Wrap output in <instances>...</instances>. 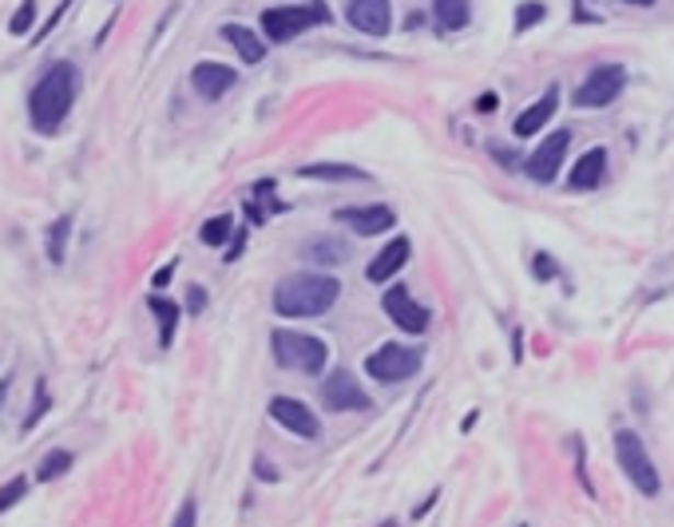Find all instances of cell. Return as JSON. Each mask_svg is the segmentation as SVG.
<instances>
[{"label":"cell","mask_w":674,"mask_h":527,"mask_svg":"<svg viewBox=\"0 0 674 527\" xmlns=\"http://www.w3.org/2000/svg\"><path fill=\"white\" fill-rule=\"evenodd\" d=\"M76 95H80V72H76V64H68V60L53 64V68L36 80V88L28 92L32 127L41 135H53L56 127L68 119V112L76 107Z\"/></svg>","instance_id":"6da1fadb"},{"label":"cell","mask_w":674,"mask_h":527,"mask_svg":"<svg viewBox=\"0 0 674 527\" xmlns=\"http://www.w3.org/2000/svg\"><path fill=\"white\" fill-rule=\"evenodd\" d=\"M338 294H342L338 278H330L322 270L318 274H290L274 290V310L282 318H322L325 310H333Z\"/></svg>","instance_id":"7a4b0ae2"},{"label":"cell","mask_w":674,"mask_h":527,"mask_svg":"<svg viewBox=\"0 0 674 527\" xmlns=\"http://www.w3.org/2000/svg\"><path fill=\"white\" fill-rule=\"evenodd\" d=\"M270 350H274V362L282 369L310 373V377H318L325 369V362H330V345L301 330H274L270 333Z\"/></svg>","instance_id":"3957f363"},{"label":"cell","mask_w":674,"mask_h":527,"mask_svg":"<svg viewBox=\"0 0 674 527\" xmlns=\"http://www.w3.org/2000/svg\"><path fill=\"white\" fill-rule=\"evenodd\" d=\"M313 24H330V9L325 0H310V4H274V9L262 12V32L266 41L286 44L301 32H310Z\"/></svg>","instance_id":"277c9868"},{"label":"cell","mask_w":674,"mask_h":527,"mask_svg":"<svg viewBox=\"0 0 674 527\" xmlns=\"http://www.w3.org/2000/svg\"><path fill=\"white\" fill-rule=\"evenodd\" d=\"M615 456H619V468L627 472V480H631L643 496H659L663 480H659V468H654L651 452H647V445L639 440V433L619 428V433H615Z\"/></svg>","instance_id":"5b68a950"},{"label":"cell","mask_w":674,"mask_h":527,"mask_svg":"<svg viewBox=\"0 0 674 527\" xmlns=\"http://www.w3.org/2000/svg\"><path fill=\"white\" fill-rule=\"evenodd\" d=\"M416 369H421V350L401 345V342H385L381 350H374L369 357H365V373H369L374 381H385V385L409 381Z\"/></svg>","instance_id":"8992f818"},{"label":"cell","mask_w":674,"mask_h":527,"mask_svg":"<svg viewBox=\"0 0 674 527\" xmlns=\"http://www.w3.org/2000/svg\"><path fill=\"white\" fill-rule=\"evenodd\" d=\"M622 88H627V68L622 64H599L575 88V107H607L619 100Z\"/></svg>","instance_id":"52a82bcc"},{"label":"cell","mask_w":674,"mask_h":527,"mask_svg":"<svg viewBox=\"0 0 674 527\" xmlns=\"http://www.w3.org/2000/svg\"><path fill=\"white\" fill-rule=\"evenodd\" d=\"M322 404L330 409V413H365V409H374V397L357 385L353 373L333 369L322 381Z\"/></svg>","instance_id":"ba28073f"},{"label":"cell","mask_w":674,"mask_h":527,"mask_svg":"<svg viewBox=\"0 0 674 527\" xmlns=\"http://www.w3.org/2000/svg\"><path fill=\"white\" fill-rule=\"evenodd\" d=\"M381 310H385V318H393V325L404 333H425L429 330V310L425 306H416L409 286H389L381 298Z\"/></svg>","instance_id":"9c48e42d"},{"label":"cell","mask_w":674,"mask_h":527,"mask_svg":"<svg viewBox=\"0 0 674 527\" xmlns=\"http://www.w3.org/2000/svg\"><path fill=\"white\" fill-rule=\"evenodd\" d=\"M345 21L365 36H385L393 28V0H345Z\"/></svg>","instance_id":"30bf717a"},{"label":"cell","mask_w":674,"mask_h":527,"mask_svg":"<svg viewBox=\"0 0 674 527\" xmlns=\"http://www.w3.org/2000/svg\"><path fill=\"white\" fill-rule=\"evenodd\" d=\"M270 416H274L286 433L301 436V440H318V436H322L318 413H310V404L294 401V397H274V401H270Z\"/></svg>","instance_id":"8fae6325"},{"label":"cell","mask_w":674,"mask_h":527,"mask_svg":"<svg viewBox=\"0 0 674 527\" xmlns=\"http://www.w3.org/2000/svg\"><path fill=\"white\" fill-rule=\"evenodd\" d=\"M568 147H571V131H551L548 139L532 151L528 175L536 179V183H551V179L560 175L563 159H568Z\"/></svg>","instance_id":"7c38bea8"},{"label":"cell","mask_w":674,"mask_h":527,"mask_svg":"<svg viewBox=\"0 0 674 527\" xmlns=\"http://www.w3.org/2000/svg\"><path fill=\"white\" fill-rule=\"evenodd\" d=\"M333 218H338V222H345L353 234H362V238L385 234V230L397 222V215L385 207V203H374V207H342V210H333Z\"/></svg>","instance_id":"4fadbf2b"},{"label":"cell","mask_w":674,"mask_h":527,"mask_svg":"<svg viewBox=\"0 0 674 527\" xmlns=\"http://www.w3.org/2000/svg\"><path fill=\"white\" fill-rule=\"evenodd\" d=\"M191 83H195V92L203 95V100H222V95L239 83V72L227 68V64H218V60H203V64H195Z\"/></svg>","instance_id":"5bb4252c"},{"label":"cell","mask_w":674,"mask_h":527,"mask_svg":"<svg viewBox=\"0 0 674 527\" xmlns=\"http://www.w3.org/2000/svg\"><path fill=\"white\" fill-rule=\"evenodd\" d=\"M409 250H413V247H409V238H393V242H389V247H385L381 254H377V259L365 266V278L377 282V286H385L389 278H397V270L409 262Z\"/></svg>","instance_id":"9a60e30c"},{"label":"cell","mask_w":674,"mask_h":527,"mask_svg":"<svg viewBox=\"0 0 674 527\" xmlns=\"http://www.w3.org/2000/svg\"><path fill=\"white\" fill-rule=\"evenodd\" d=\"M603 171H607V151H603V147H592V151H583V156L575 159L568 186L571 191H595V186L603 183Z\"/></svg>","instance_id":"2e32d148"},{"label":"cell","mask_w":674,"mask_h":527,"mask_svg":"<svg viewBox=\"0 0 674 527\" xmlns=\"http://www.w3.org/2000/svg\"><path fill=\"white\" fill-rule=\"evenodd\" d=\"M556 107H560V88H548V92L539 95L528 112H519V119H516V135H519V139H532L536 131H544V124H551Z\"/></svg>","instance_id":"e0dca14e"},{"label":"cell","mask_w":674,"mask_h":527,"mask_svg":"<svg viewBox=\"0 0 674 527\" xmlns=\"http://www.w3.org/2000/svg\"><path fill=\"white\" fill-rule=\"evenodd\" d=\"M301 259L313 262V266H322V270L342 266V262L350 259V242H345V238H333V234H318L301 247Z\"/></svg>","instance_id":"ac0fdd59"},{"label":"cell","mask_w":674,"mask_h":527,"mask_svg":"<svg viewBox=\"0 0 674 527\" xmlns=\"http://www.w3.org/2000/svg\"><path fill=\"white\" fill-rule=\"evenodd\" d=\"M222 36L235 44V53L242 56V64H262L266 60V44H262L259 32L247 28V24H222Z\"/></svg>","instance_id":"d6986e66"},{"label":"cell","mask_w":674,"mask_h":527,"mask_svg":"<svg viewBox=\"0 0 674 527\" xmlns=\"http://www.w3.org/2000/svg\"><path fill=\"white\" fill-rule=\"evenodd\" d=\"M433 21L441 32H460L472 21V0H433Z\"/></svg>","instance_id":"ffe728a7"},{"label":"cell","mask_w":674,"mask_h":527,"mask_svg":"<svg viewBox=\"0 0 674 527\" xmlns=\"http://www.w3.org/2000/svg\"><path fill=\"white\" fill-rule=\"evenodd\" d=\"M301 175L306 179H325V183H365V171L353 163H310L301 167Z\"/></svg>","instance_id":"44dd1931"},{"label":"cell","mask_w":674,"mask_h":527,"mask_svg":"<svg viewBox=\"0 0 674 527\" xmlns=\"http://www.w3.org/2000/svg\"><path fill=\"white\" fill-rule=\"evenodd\" d=\"M147 306H151V313L159 318V345H171L175 342V325H179V306L171 298H159V294H151L147 298Z\"/></svg>","instance_id":"7402d4cb"},{"label":"cell","mask_w":674,"mask_h":527,"mask_svg":"<svg viewBox=\"0 0 674 527\" xmlns=\"http://www.w3.org/2000/svg\"><path fill=\"white\" fill-rule=\"evenodd\" d=\"M68 234H72V218L68 215L56 218L53 227H48V234H44V254H48V262H56V266H60L64 254H68Z\"/></svg>","instance_id":"603a6c76"},{"label":"cell","mask_w":674,"mask_h":527,"mask_svg":"<svg viewBox=\"0 0 674 527\" xmlns=\"http://www.w3.org/2000/svg\"><path fill=\"white\" fill-rule=\"evenodd\" d=\"M235 234V218L230 215H215L203 222V230H198V238L207 242V247H227V238Z\"/></svg>","instance_id":"cb8c5ba5"},{"label":"cell","mask_w":674,"mask_h":527,"mask_svg":"<svg viewBox=\"0 0 674 527\" xmlns=\"http://www.w3.org/2000/svg\"><path fill=\"white\" fill-rule=\"evenodd\" d=\"M544 16H548V4H544V0H524V4H519V9H516V21H512V32H528L532 24H539V21H544Z\"/></svg>","instance_id":"d4e9b609"},{"label":"cell","mask_w":674,"mask_h":527,"mask_svg":"<svg viewBox=\"0 0 674 527\" xmlns=\"http://www.w3.org/2000/svg\"><path fill=\"white\" fill-rule=\"evenodd\" d=\"M28 496V476H12L9 484L0 488V516L9 512V507H16L21 500Z\"/></svg>","instance_id":"484cf974"},{"label":"cell","mask_w":674,"mask_h":527,"mask_svg":"<svg viewBox=\"0 0 674 527\" xmlns=\"http://www.w3.org/2000/svg\"><path fill=\"white\" fill-rule=\"evenodd\" d=\"M68 468H72V452H48L41 460V480H48V484H53V480H60L64 472H68Z\"/></svg>","instance_id":"4316f807"},{"label":"cell","mask_w":674,"mask_h":527,"mask_svg":"<svg viewBox=\"0 0 674 527\" xmlns=\"http://www.w3.org/2000/svg\"><path fill=\"white\" fill-rule=\"evenodd\" d=\"M254 198H266L270 207L274 210H286V203H282V198H274V183H259L254 186ZM247 215H250V222H254V227H262V222H266V215H262V207H247Z\"/></svg>","instance_id":"83f0119b"},{"label":"cell","mask_w":674,"mask_h":527,"mask_svg":"<svg viewBox=\"0 0 674 527\" xmlns=\"http://www.w3.org/2000/svg\"><path fill=\"white\" fill-rule=\"evenodd\" d=\"M32 21H36V0H21V9L12 12L9 32L12 36H24V32H32Z\"/></svg>","instance_id":"f1b7e54d"},{"label":"cell","mask_w":674,"mask_h":527,"mask_svg":"<svg viewBox=\"0 0 674 527\" xmlns=\"http://www.w3.org/2000/svg\"><path fill=\"white\" fill-rule=\"evenodd\" d=\"M44 413H48V385L36 381V401H32V413H28V424H24V428H32Z\"/></svg>","instance_id":"f546056e"},{"label":"cell","mask_w":674,"mask_h":527,"mask_svg":"<svg viewBox=\"0 0 674 527\" xmlns=\"http://www.w3.org/2000/svg\"><path fill=\"white\" fill-rule=\"evenodd\" d=\"M198 524V504L195 500H187V504L179 507V516H175V524L171 527H195Z\"/></svg>","instance_id":"4dcf8cb0"},{"label":"cell","mask_w":674,"mask_h":527,"mask_svg":"<svg viewBox=\"0 0 674 527\" xmlns=\"http://www.w3.org/2000/svg\"><path fill=\"white\" fill-rule=\"evenodd\" d=\"M532 270H536V278H556V274H560V266H556V262H551L548 254H536Z\"/></svg>","instance_id":"1f68e13d"},{"label":"cell","mask_w":674,"mask_h":527,"mask_svg":"<svg viewBox=\"0 0 674 527\" xmlns=\"http://www.w3.org/2000/svg\"><path fill=\"white\" fill-rule=\"evenodd\" d=\"M68 4H72V0H60V9H56V12H53V21L44 24V32H36V44H41V41H44V36H48V32H53V28H56V24H60V16H64V12H68Z\"/></svg>","instance_id":"d6a6232c"},{"label":"cell","mask_w":674,"mask_h":527,"mask_svg":"<svg viewBox=\"0 0 674 527\" xmlns=\"http://www.w3.org/2000/svg\"><path fill=\"white\" fill-rule=\"evenodd\" d=\"M187 306H191V313H198L203 306H207V294H203V290L195 286V290H191V298H187Z\"/></svg>","instance_id":"836d02e7"},{"label":"cell","mask_w":674,"mask_h":527,"mask_svg":"<svg viewBox=\"0 0 674 527\" xmlns=\"http://www.w3.org/2000/svg\"><path fill=\"white\" fill-rule=\"evenodd\" d=\"M433 504H436V492H433V496H429V500H425V504H421V507H413V519L429 516V507H433Z\"/></svg>","instance_id":"e575fe53"},{"label":"cell","mask_w":674,"mask_h":527,"mask_svg":"<svg viewBox=\"0 0 674 527\" xmlns=\"http://www.w3.org/2000/svg\"><path fill=\"white\" fill-rule=\"evenodd\" d=\"M171 270H175V266H163V270H159V274H156V286H159V290H163L167 282H171Z\"/></svg>","instance_id":"d590c367"},{"label":"cell","mask_w":674,"mask_h":527,"mask_svg":"<svg viewBox=\"0 0 674 527\" xmlns=\"http://www.w3.org/2000/svg\"><path fill=\"white\" fill-rule=\"evenodd\" d=\"M477 107H480V112H496V95L488 92V95H484V100H480V104H477Z\"/></svg>","instance_id":"8d00e7d4"},{"label":"cell","mask_w":674,"mask_h":527,"mask_svg":"<svg viewBox=\"0 0 674 527\" xmlns=\"http://www.w3.org/2000/svg\"><path fill=\"white\" fill-rule=\"evenodd\" d=\"M622 4H639V9H647V4H654V0H622Z\"/></svg>","instance_id":"74e56055"},{"label":"cell","mask_w":674,"mask_h":527,"mask_svg":"<svg viewBox=\"0 0 674 527\" xmlns=\"http://www.w3.org/2000/svg\"><path fill=\"white\" fill-rule=\"evenodd\" d=\"M385 527H397V524H393V519H389V524H385Z\"/></svg>","instance_id":"f35d334b"}]
</instances>
